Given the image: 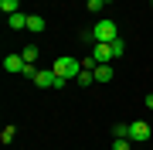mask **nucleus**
<instances>
[{
    "label": "nucleus",
    "mask_w": 153,
    "mask_h": 150,
    "mask_svg": "<svg viewBox=\"0 0 153 150\" xmlns=\"http://www.w3.org/2000/svg\"><path fill=\"white\" fill-rule=\"evenodd\" d=\"M123 51H126L123 38H116V41H99L88 55L95 58V65H112V58H123Z\"/></svg>",
    "instance_id": "1"
},
{
    "label": "nucleus",
    "mask_w": 153,
    "mask_h": 150,
    "mask_svg": "<svg viewBox=\"0 0 153 150\" xmlns=\"http://www.w3.org/2000/svg\"><path fill=\"white\" fill-rule=\"evenodd\" d=\"M51 68H55V75H61V78L68 82V78H78V72H82V61L71 58V55H58Z\"/></svg>",
    "instance_id": "2"
},
{
    "label": "nucleus",
    "mask_w": 153,
    "mask_h": 150,
    "mask_svg": "<svg viewBox=\"0 0 153 150\" xmlns=\"http://www.w3.org/2000/svg\"><path fill=\"white\" fill-rule=\"evenodd\" d=\"M119 38V31H116V21H109V17H102V21H95L92 28V41L99 45V41H116Z\"/></svg>",
    "instance_id": "3"
},
{
    "label": "nucleus",
    "mask_w": 153,
    "mask_h": 150,
    "mask_svg": "<svg viewBox=\"0 0 153 150\" xmlns=\"http://www.w3.org/2000/svg\"><path fill=\"white\" fill-rule=\"evenodd\" d=\"M150 137H153L150 123H143V119H136V123H129V140H133V143H146Z\"/></svg>",
    "instance_id": "4"
},
{
    "label": "nucleus",
    "mask_w": 153,
    "mask_h": 150,
    "mask_svg": "<svg viewBox=\"0 0 153 150\" xmlns=\"http://www.w3.org/2000/svg\"><path fill=\"white\" fill-rule=\"evenodd\" d=\"M55 82H58L55 68H38V75H34V85L38 89H55Z\"/></svg>",
    "instance_id": "5"
},
{
    "label": "nucleus",
    "mask_w": 153,
    "mask_h": 150,
    "mask_svg": "<svg viewBox=\"0 0 153 150\" xmlns=\"http://www.w3.org/2000/svg\"><path fill=\"white\" fill-rule=\"evenodd\" d=\"M4 68H7L10 75H24L27 61H24V58H21V51H17V55H7V58H4Z\"/></svg>",
    "instance_id": "6"
},
{
    "label": "nucleus",
    "mask_w": 153,
    "mask_h": 150,
    "mask_svg": "<svg viewBox=\"0 0 153 150\" xmlns=\"http://www.w3.org/2000/svg\"><path fill=\"white\" fill-rule=\"evenodd\" d=\"M27 21H31V14H24V10L7 14V28H10V31H24V28H27Z\"/></svg>",
    "instance_id": "7"
},
{
    "label": "nucleus",
    "mask_w": 153,
    "mask_h": 150,
    "mask_svg": "<svg viewBox=\"0 0 153 150\" xmlns=\"http://www.w3.org/2000/svg\"><path fill=\"white\" fill-rule=\"evenodd\" d=\"M116 72H112V65H95V82H109Z\"/></svg>",
    "instance_id": "8"
},
{
    "label": "nucleus",
    "mask_w": 153,
    "mask_h": 150,
    "mask_svg": "<svg viewBox=\"0 0 153 150\" xmlns=\"http://www.w3.org/2000/svg\"><path fill=\"white\" fill-rule=\"evenodd\" d=\"M27 31H31V34H41V31H44V17H41V14H31Z\"/></svg>",
    "instance_id": "9"
},
{
    "label": "nucleus",
    "mask_w": 153,
    "mask_h": 150,
    "mask_svg": "<svg viewBox=\"0 0 153 150\" xmlns=\"http://www.w3.org/2000/svg\"><path fill=\"white\" fill-rule=\"evenodd\" d=\"M21 58L27 61V65H34V61H38V48H34V45H27V48H21Z\"/></svg>",
    "instance_id": "10"
},
{
    "label": "nucleus",
    "mask_w": 153,
    "mask_h": 150,
    "mask_svg": "<svg viewBox=\"0 0 153 150\" xmlns=\"http://www.w3.org/2000/svg\"><path fill=\"white\" fill-rule=\"evenodd\" d=\"M75 82H78V85H92V82H95V72H88V68H82Z\"/></svg>",
    "instance_id": "11"
},
{
    "label": "nucleus",
    "mask_w": 153,
    "mask_h": 150,
    "mask_svg": "<svg viewBox=\"0 0 153 150\" xmlns=\"http://www.w3.org/2000/svg\"><path fill=\"white\" fill-rule=\"evenodd\" d=\"M112 150H133V140L129 137H116L112 140Z\"/></svg>",
    "instance_id": "12"
},
{
    "label": "nucleus",
    "mask_w": 153,
    "mask_h": 150,
    "mask_svg": "<svg viewBox=\"0 0 153 150\" xmlns=\"http://www.w3.org/2000/svg\"><path fill=\"white\" fill-rule=\"evenodd\" d=\"M0 10H4V14H14V10H21V0H0Z\"/></svg>",
    "instance_id": "13"
},
{
    "label": "nucleus",
    "mask_w": 153,
    "mask_h": 150,
    "mask_svg": "<svg viewBox=\"0 0 153 150\" xmlns=\"http://www.w3.org/2000/svg\"><path fill=\"white\" fill-rule=\"evenodd\" d=\"M14 133H17L14 126H4V130H0V143H10V140H14Z\"/></svg>",
    "instance_id": "14"
},
{
    "label": "nucleus",
    "mask_w": 153,
    "mask_h": 150,
    "mask_svg": "<svg viewBox=\"0 0 153 150\" xmlns=\"http://www.w3.org/2000/svg\"><path fill=\"white\" fill-rule=\"evenodd\" d=\"M112 133H116V137H129V123H116Z\"/></svg>",
    "instance_id": "15"
},
{
    "label": "nucleus",
    "mask_w": 153,
    "mask_h": 150,
    "mask_svg": "<svg viewBox=\"0 0 153 150\" xmlns=\"http://www.w3.org/2000/svg\"><path fill=\"white\" fill-rule=\"evenodd\" d=\"M102 7H105V0H88V14H102Z\"/></svg>",
    "instance_id": "16"
},
{
    "label": "nucleus",
    "mask_w": 153,
    "mask_h": 150,
    "mask_svg": "<svg viewBox=\"0 0 153 150\" xmlns=\"http://www.w3.org/2000/svg\"><path fill=\"white\" fill-rule=\"evenodd\" d=\"M143 106H146V109H153V92L146 96V99H143Z\"/></svg>",
    "instance_id": "17"
},
{
    "label": "nucleus",
    "mask_w": 153,
    "mask_h": 150,
    "mask_svg": "<svg viewBox=\"0 0 153 150\" xmlns=\"http://www.w3.org/2000/svg\"><path fill=\"white\" fill-rule=\"evenodd\" d=\"M105 4H116V0H105Z\"/></svg>",
    "instance_id": "18"
},
{
    "label": "nucleus",
    "mask_w": 153,
    "mask_h": 150,
    "mask_svg": "<svg viewBox=\"0 0 153 150\" xmlns=\"http://www.w3.org/2000/svg\"><path fill=\"white\" fill-rule=\"evenodd\" d=\"M150 10H153V0H150Z\"/></svg>",
    "instance_id": "19"
}]
</instances>
